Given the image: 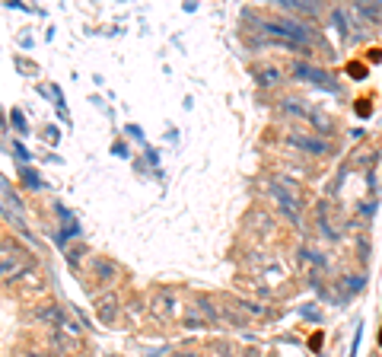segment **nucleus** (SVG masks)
Wrapping results in <instances>:
<instances>
[{
	"instance_id": "obj_10",
	"label": "nucleus",
	"mask_w": 382,
	"mask_h": 357,
	"mask_svg": "<svg viewBox=\"0 0 382 357\" xmlns=\"http://www.w3.org/2000/svg\"><path fill=\"white\" fill-rule=\"evenodd\" d=\"M360 290H363V278H351V281H347V294H360Z\"/></svg>"
},
{
	"instance_id": "obj_4",
	"label": "nucleus",
	"mask_w": 382,
	"mask_h": 357,
	"mask_svg": "<svg viewBox=\"0 0 382 357\" xmlns=\"http://www.w3.org/2000/svg\"><path fill=\"white\" fill-rule=\"evenodd\" d=\"M0 207L7 211L10 221H16V227L26 230V227H23V205H19V198L10 191V185L3 182V179H0Z\"/></svg>"
},
{
	"instance_id": "obj_5",
	"label": "nucleus",
	"mask_w": 382,
	"mask_h": 357,
	"mask_svg": "<svg viewBox=\"0 0 382 357\" xmlns=\"http://www.w3.org/2000/svg\"><path fill=\"white\" fill-rule=\"evenodd\" d=\"M293 147H300V150L312 153V157H328L331 153V144H325V141H319V137H303V134H290L287 137Z\"/></svg>"
},
{
	"instance_id": "obj_9",
	"label": "nucleus",
	"mask_w": 382,
	"mask_h": 357,
	"mask_svg": "<svg viewBox=\"0 0 382 357\" xmlns=\"http://www.w3.org/2000/svg\"><path fill=\"white\" fill-rule=\"evenodd\" d=\"M23 179H26L29 189H42V185H45V182H42V175H35L32 169H23Z\"/></svg>"
},
{
	"instance_id": "obj_3",
	"label": "nucleus",
	"mask_w": 382,
	"mask_h": 357,
	"mask_svg": "<svg viewBox=\"0 0 382 357\" xmlns=\"http://www.w3.org/2000/svg\"><path fill=\"white\" fill-rule=\"evenodd\" d=\"M293 77H296V80H309V84L322 86V90H328V93H337L335 77L319 70V68H312V64H293Z\"/></svg>"
},
{
	"instance_id": "obj_2",
	"label": "nucleus",
	"mask_w": 382,
	"mask_h": 357,
	"mask_svg": "<svg viewBox=\"0 0 382 357\" xmlns=\"http://www.w3.org/2000/svg\"><path fill=\"white\" fill-rule=\"evenodd\" d=\"M268 195L278 201L280 211H284L287 217H293V221L300 223V201H296V189H293V195H290V191L280 185V179H278V182H268Z\"/></svg>"
},
{
	"instance_id": "obj_11",
	"label": "nucleus",
	"mask_w": 382,
	"mask_h": 357,
	"mask_svg": "<svg viewBox=\"0 0 382 357\" xmlns=\"http://www.w3.org/2000/svg\"><path fill=\"white\" fill-rule=\"evenodd\" d=\"M13 122H16V128H19V131H23V134H26V118H23V115H19V112H13Z\"/></svg>"
},
{
	"instance_id": "obj_8",
	"label": "nucleus",
	"mask_w": 382,
	"mask_h": 357,
	"mask_svg": "<svg viewBox=\"0 0 382 357\" xmlns=\"http://www.w3.org/2000/svg\"><path fill=\"white\" fill-rule=\"evenodd\" d=\"M255 77H258V84H262V86H274L280 74L274 68H264V70H255Z\"/></svg>"
},
{
	"instance_id": "obj_7",
	"label": "nucleus",
	"mask_w": 382,
	"mask_h": 357,
	"mask_svg": "<svg viewBox=\"0 0 382 357\" xmlns=\"http://www.w3.org/2000/svg\"><path fill=\"white\" fill-rule=\"evenodd\" d=\"M353 10H357L363 19H382V3H373V7H369V3H357Z\"/></svg>"
},
{
	"instance_id": "obj_6",
	"label": "nucleus",
	"mask_w": 382,
	"mask_h": 357,
	"mask_svg": "<svg viewBox=\"0 0 382 357\" xmlns=\"http://www.w3.org/2000/svg\"><path fill=\"white\" fill-rule=\"evenodd\" d=\"M280 10H287V13H306V16L319 13V7H315V3H306V0H280Z\"/></svg>"
},
{
	"instance_id": "obj_12",
	"label": "nucleus",
	"mask_w": 382,
	"mask_h": 357,
	"mask_svg": "<svg viewBox=\"0 0 382 357\" xmlns=\"http://www.w3.org/2000/svg\"><path fill=\"white\" fill-rule=\"evenodd\" d=\"M127 134H131V137H137V141H143V134H141V128H134V125H131V128H127Z\"/></svg>"
},
{
	"instance_id": "obj_1",
	"label": "nucleus",
	"mask_w": 382,
	"mask_h": 357,
	"mask_svg": "<svg viewBox=\"0 0 382 357\" xmlns=\"http://www.w3.org/2000/svg\"><path fill=\"white\" fill-rule=\"evenodd\" d=\"M262 32L271 38H278L284 48H309L315 42L312 29L306 23H296V19H264Z\"/></svg>"
},
{
	"instance_id": "obj_13",
	"label": "nucleus",
	"mask_w": 382,
	"mask_h": 357,
	"mask_svg": "<svg viewBox=\"0 0 382 357\" xmlns=\"http://www.w3.org/2000/svg\"><path fill=\"white\" fill-rule=\"evenodd\" d=\"M32 357H51V354H32Z\"/></svg>"
}]
</instances>
